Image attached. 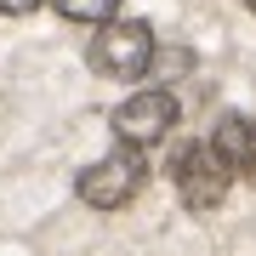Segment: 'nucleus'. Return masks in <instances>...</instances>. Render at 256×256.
Wrapping results in <instances>:
<instances>
[{"label":"nucleus","instance_id":"f257e3e1","mask_svg":"<svg viewBox=\"0 0 256 256\" xmlns=\"http://www.w3.org/2000/svg\"><path fill=\"white\" fill-rule=\"evenodd\" d=\"M142 182H148V160H142L137 142H114L102 160H92L80 176H74V188H80V200L92 205V210L131 205V200L142 194Z\"/></svg>","mask_w":256,"mask_h":256},{"label":"nucleus","instance_id":"f03ea898","mask_svg":"<svg viewBox=\"0 0 256 256\" xmlns=\"http://www.w3.org/2000/svg\"><path fill=\"white\" fill-rule=\"evenodd\" d=\"M148 63H154V28H148L142 18H108V23H97V40H92V68L97 74L137 80Z\"/></svg>","mask_w":256,"mask_h":256},{"label":"nucleus","instance_id":"7ed1b4c3","mask_svg":"<svg viewBox=\"0 0 256 256\" xmlns=\"http://www.w3.org/2000/svg\"><path fill=\"white\" fill-rule=\"evenodd\" d=\"M228 182H234V165L222 160L216 142H188L182 154H176V194H182V205L194 216H205V210H216L228 200Z\"/></svg>","mask_w":256,"mask_h":256},{"label":"nucleus","instance_id":"20e7f679","mask_svg":"<svg viewBox=\"0 0 256 256\" xmlns=\"http://www.w3.org/2000/svg\"><path fill=\"white\" fill-rule=\"evenodd\" d=\"M171 126H176V97H171V86H160V92H131V97L114 108V137H120V142H137V148L165 142Z\"/></svg>","mask_w":256,"mask_h":256},{"label":"nucleus","instance_id":"39448f33","mask_svg":"<svg viewBox=\"0 0 256 256\" xmlns=\"http://www.w3.org/2000/svg\"><path fill=\"white\" fill-rule=\"evenodd\" d=\"M210 142L222 148V160L234 165V176H256V120L250 114H222Z\"/></svg>","mask_w":256,"mask_h":256},{"label":"nucleus","instance_id":"423d86ee","mask_svg":"<svg viewBox=\"0 0 256 256\" xmlns=\"http://www.w3.org/2000/svg\"><path fill=\"white\" fill-rule=\"evenodd\" d=\"M52 6L68 23H108V18H120V0H52Z\"/></svg>","mask_w":256,"mask_h":256},{"label":"nucleus","instance_id":"0eeeda50","mask_svg":"<svg viewBox=\"0 0 256 256\" xmlns=\"http://www.w3.org/2000/svg\"><path fill=\"white\" fill-rule=\"evenodd\" d=\"M40 0H0V12H6V18H23V12H34Z\"/></svg>","mask_w":256,"mask_h":256},{"label":"nucleus","instance_id":"6e6552de","mask_svg":"<svg viewBox=\"0 0 256 256\" xmlns=\"http://www.w3.org/2000/svg\"><path fill=\"white\" fill-rule=\"evenodd\" d=\"M245 6H250V12H256V0H245Z\"/></svg>","mask_w":256,"mask_h":256}]
</instances>
